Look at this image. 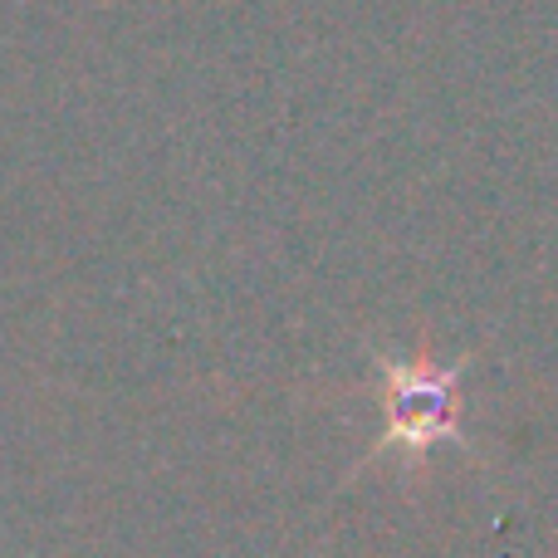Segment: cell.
Masks as SVG:
<instances>
[{
    "label": "cell",
    "instance_id": "6da1fadb",
    "mask_svg": "<svg viewBox=\"0 0 558 558\" xmlns=\"http://www.w3.org/2000/svg\"><path fill=\"white\" fill-rule=\"evenodd\" d=\"M456 436V373L432 363H387V436L383 451L426 446Z\"/></svg>",
    "mask_w": 558,
    "mask_h": 558
}]
</instances>
